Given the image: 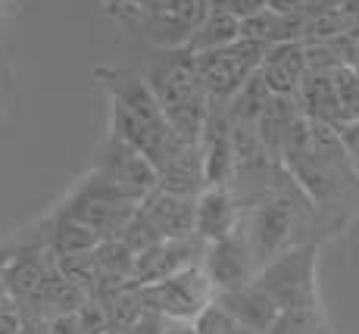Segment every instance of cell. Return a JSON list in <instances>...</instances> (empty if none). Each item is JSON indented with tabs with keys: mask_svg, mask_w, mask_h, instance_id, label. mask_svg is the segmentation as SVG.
<instances>
[{
	"mask_svg": "<svg viewBox=\"0 0 359 334\" xmlns=\"http://www.w3.org/2000/svg\"><path fill=\"white\" fill-rule=\"evenodd\" d=\"M16 334H19V331H16Z\"/></svg>",
	"mask_w": 359,
	"mask_h": 334,
	"instance_id": "38",
	"label": "cell"
},
{
	"mask_svg": "<svg viewBox=\"0 0 359 334\" xmlns=\"http://www.w3.org/2000/svg\"><path fill=\"white\" fill-rule=\"evenodd\" d=\"M156 185L172 194H184V197H197L206 187L203 178V159H200L197 144H184L169 163L156 172Z\"/></svg>",
	"mask_w": 359,
	"mask_h": 334,
	"instance_id": "20",
	"label": "cell"
},
{
	"mask_svg": "<svg viewBox=\"0 0 359 334\" xmlns=\"http://www.w3.org/2000/svg\"><path fill=\"white\" fill-rule=\"evenodd\" d=\"M337 94V109H341V125L359 119V66H337L331 72ZM337 125V128H341Z\"/></svg>",
	"mask_w": 359,
	"mask_h": 334,
	"instance_id": "26",
	"label": "cell"
},
{
	"mask_svg": "<svg viewBox=\"0 0 359 334\" xmlns=\"http://www.w3.org/2000/svg\"><path fill=\"white\" fill-rule=\"evenodd\" d=\"M241 225V206L231 187L210 185L197 194L194 200V234L206 243L234 232Z\"/></svg>",
	"mask_w": 359,
	"mask_h": 334,
	"instance_id": "14",
	"label": "cell"
},
{
	"mask_svg": "<svg viewBox=\"0 0 359 334\" xmlns=\"http://www.w3.org/2000/svg\"><path fill=\"white\" fill-rule=\"evenodd\" d=\"M303 25H306V16H300V13H278L272 6H262L259 13L241 19V38L272 47L281 44V41H300Z\"/></svg>",
	"mask_w": 359,
	"mask_h": 334,
	"instance_id": "18",
	"label": "cell"
},
{
	"mask_svg": "<svg viewBox=\"0 0 359 334\" xmlns=\"http://www.w3.org/2000/svg\"><path fill=\"white\" fill-rule=\"evenodd\" d=\"M19 325H22V319H19L16 306H6V309H0V334H16Z\"/></svg>",
	"mask_w": 359,
	"mask_h": 334,
	"instance_id": "32",
	"label": "cell"
},
{
	"mask_svg": "<svg viewBox=\"0 0 359 334\" xmlns=\"http://www.w3.org/2000/svg\"><path fill=\"white\" fill-rule=\"evenodd\" d=\"M297 213H300V206L291 197V191H272L250 210L247 225H241V228L247 234L257 269H262L272 256H278L287 247L291 232L297 225Z\"/></svg>",
	"mask_w": 359,
	"mask_h": 334,
	"instance_id": "7",
	"label": "cell"
},
{
	"mask_svg": "<svg viewBox=\"0 0 359 334\" xmlns=\"http://www.w3.org/2000/svg\"><path fill=\"white\" fill-rule=\"evenodd\" d=\"M297 103H300V113L306 119L334 125V128L341 125V109H337L331 72H303L300 88H297Z\"/></svg>",
	"mask_w": 359,
	"mask_h": 334,
	"instance_id": "19",
	"label": "cell"
},
{
	"mask_svg": "<svg viewBox=\"0 0 359 334\" xmlns=\"http://www.w3.org/2000/svg\"><path fill=\"white\" fill-rule=\"evenodd\" d=\"M85 290L75 288L72 281H66L63 275L57 272V266L44 275V281L38 284V290L25 300L22 306H16L19 312L25 316H38V319H53V316H63V312H72L85 303Z\"/></svg>",
	"mask_w": 359,
	"mask_h": 334,
	"instance_id": "16",
	"label": "cell"
},
{
	"mask_svg": "<svg viewBox=\"0 0 359 334\" xmlns=\"http://www.w3.org/2000/svg\"><path fill=\"white\" fill-rule=\"evenodd\" d=\"M47 325H50V334H85V328H81V319L79 312H63V316H53L47 319Z\"/></svg>",
	"mask_w": 359,
	"mask_h": 334,
	"instance_id": "29",
	"label": "cell"
},
{
	"mask_svg": "<svg viewBox=\"0 0 359 334\" xmlns=\"http://www.w3.org/2000/svg\"><path fill=\"white\" fill-rule=\"evenodd\" d=\"M234 38H241V19L229 10H210L203 16V22L188 34V41L182 44V51L188 53H203L212 47H225Z\"/></svg>",
	"mask_w": 359,
	"mask_h": 334,
	"instance_id": "21",
	"label": "cell"
},
{
	"mask_svg": "<svg viewBox=\"0 0 359 334\" xmlns=\"http://www.w3.org/2000/svg\"><path fill=\"white\" fill-rule=\"evenodd\" d=\"M141 300L147 309H156L165 319L194 322L200 312L216 300L210 278L200 266H188L175 275H165L160 281L141 284Z\"/></svg>",
	"mask_w": 359,
	"mask_h": 334,
	"instance_id": "6",
	"label": "cell"
},
{
	"mask_svg": "<svg viewBox=\"0 0 359 334\" xmlns=\"http://www.w3.org/2000/svg\"><path fill=\"white\" fill-rule=\"evenodd\" d=\"M119 241L126 243V247L131 250V253L137 256V253H144V250H147V247H154L156 241H163V234L156 232V228H154V222H150L147 215H144V213L135 206V213H131V215H128V222H126V225H122Z\"/></svg>",
	"mask_w": 359,
	"mask_h": 334,
	"instance_id": "27",
	"label": "cell"
},
{
	"mask_svg": "<svg viewBox=\"0 0 359 334\" xmlns=\"http://www.w3.org/2000/svg\"><path fill=\"white\" fill-rule=\"evenodd\" d=\"M216 303L222 306L231 319H238L241 325H247V328H253V331H262V334H266V328L275 322V316H278V303H275L266 290H259L253 281L244 284V288L216 294Z\"/></svg>",
	"mask_w": 359,
	"mask_h": 334,
	"instance_id": "17",
	"label": "cell"
},
{
	"mask_svg": "<svg viewBox=\"0 0 359 334\" xmlns=\"http://www.w3.org/2000/svg\"><path fill=\"white\" fill-rule=\"evenodd\" d=\"M94 256H97V288H94V294H100V290H113V288H119V284L131 281L135 253H131L119 238L100 241L97 247H94Z\"/></svg>",
	"mask_w": 359,
	"mask_h": 334,
	"instance_id": "22",
	"label": "cell"
},
{
	"mask_svg": "<svg viewBox=\"0 0 359 334\" xmlns=\"http://www.w3.org/2000/svg\"><path fill=\"white\" fill-rule=\"evenodd\" d=\"M144 79H147L150 91H154L172 131L184 144H197L200 128H203L206 116H210V97H206V88L197 75L194 53L172 47Z\"/></svg>",
	"mask_w": 359,
	"mask_h": 334,
	"instance_id": "2",
	"label": "cell"
},
{
	"mask_svg": "<svg viewBox=\"0 0 359 334\" xmlns=\"http://www.w3.org/2000/svg\"><path fill=\"white\" fill-rule=\"evenodd\" d=\"M266 4H269V0H229V4H225V10L234 13L238 19H247V16H253V13H259Z\"/></svg>",
	"mask_w": 359,
	"mask_h": 334,
	"instance_id": "31",
	"label": "cell"
},
{
	"mask_svg": "<svg viewBox=\"0 0 359 334\" xmlns=\"http://www.w3.org/2000/svg\"><path fill=\"white\" fill-rule=\"evenodd\" d=\"M253 284L266 290L278 309L316 300V250L313 247H285L278 256L257 269Z\"/></svg>",
	"mask_w": 359,
	"mask_h": 334,
	"instance_id": "5",
	"label": "cell"
},
{
	"mask_svg": "<svg viewBox=\"0 0 359 334\" xmlns=\"http://www.w3.org/2000/svg\"><path fill=\"white\" fill-rule=\"evenodd\" d=\"M135 206H137V200L131 197V194H126L119 185L109 182V178H103L100 172H94L60 213L85 222L88 228L97 232L100 241H109V238H119L122 225H126L128 215L135 213Z\"/></svg>",
	"mask_w": 359,
	"mask_h": 334,
	"instance_id": "4",
	"label": "cell"
},
{
	"mask_svg": "<svg viewBox=\"0 0 359 334\" xmlns=\"http://www.w3.org/2000/svg\"><path fill=\"white\" fill-rule=\"evenodd\" d=\"M337 135H341L344 147H347V153L353 156V163H356V169H359V119L341 125V128H337Z\"/></svg>",
	"mask_w": 359,
	"mask_h": 334,
	"instance_id": "30",
	"label": "cell"
},
{
	"mask_svg": "<svg viewBox=\"0 0 359 334\" xmlns=\"http://www.w3.org/2000/svg\"><path fill=\"white\" fill-rule=\"evenodd\" d=\"M200 269L206 272V278H210V284H212L216 294L250 284L253 275H257V262H253V253H250V243H247L244 228L238 225L234 232L206 243Z\"/></svg>",
	"mask_w": 359,
	"mask_h": 334,
	"instance_id": "8",
	"label": "cell"
},
{
	"mask_svg": "<svg viewBox=\"0 0 359 334\" xmlns=\"http://www.w3.org/2000/svg\"><path fill=\"white\" fill-rule=\"evenodd\" d=\"M103 334H109V331H103Z\"/></svg>",
	"mask_w": 359,
	"mask_h": 334,
	"instance_id": "36",
	"label": "cell"
},
{
	"mask_svg": "<svg viewBox=\"0 0 359 334\" xmlns=\"http://www.w3.org/2000/svg\"><path fill=\"white\" fill-rule=\"evenodd\" d=\"M350 32H356V38H359V25H356V29H350Z\"/></svg>",
	"mask_w": 359,
	"mask_h": 334,
	"instance_id": "35",
	"label": "cell"
},
{
	"mask_svg": "<svg viewBox=\"0 0 359 334\" xmlns=\"http://www.w3.org/2000/svg\"><path fill=\"white\" fill-rule=\"evenodd\" d=\"M337 4H341V0H337Z\"/></svg>",
	"mask_w": 359,
	"mask_h": 334,
	"instance_id": "37",
	"label": "cell"
},
{
	"mask_svg": "<svg viewBox=\"0 0 359 334\" xmlns=\"http://www.w3.org/2000/svg\"><path fill=\"white\" fill-rule=\"evenodd\" d=\"M97 172L103 178H109L113 185H119L126 194H131L135 200H141L150 187L156 185V169L150 166V159L141 150H135L126 138H119L109 128L107 141L100 147V163Z\"/></svg>",
	"mask_w": 359,
	"mask_h": 334,
	"instance_id": "9",
	"label": "cell"
},
{
	"mask_svg": "<svg viewBox=\"0 0 359 334\" xmlns=\"http://www.w3.org/2000/svg\"><path fill=\"white\" fill-rule=\"evenodd\" d=\"M200 159H203V178L206 187L222 185L231 187L234 182V144H231V122L222 107H210L203 128L197 138Z\"/></svg>",
	"mask_w": 359,
	"mask_h": 334,
	"instance_id": "11",
	"label": "cell"
},
{
	"mask_svg": "<svg viewBox=\"0 0 359 334\" xmlns=\"http://www.w3.org/2000/svg\"><path fill=\"white\" fill-rule=\"evenodd\" d=\"M266 334H331L328 322L319 309V300L309 303H297L278 309L275 322L266 328Z\"/></svg>",
	"mask_w": 359,
	"mask_h": 334,
	"instance_id": "24",
	"label": "cell"
},
{
	"mask_svg": "<svg viewBox=\"0 0 359 334\" xmlns=\"http://www.w3.org/2000/svg\"><path fill=\"white\" fill-rule=\"evenodd\" d=\"M160 334H197V331H194V322H182V319H165Z\"/></svg>",
	"mask_w": 359,
	"mask_h": 334,
	"instance_id": "33",
	"label": "cell"
},
{
	"mask_svg": "<svg viewBox=\"0 0 359 334\" xmlns=\"http://www.w3.org/2000/svg\"><path fill=\"white\" fill-rule=\"evenodd\" d=\"M194 331L197 334H262V331H253V328H247V325H241L238 319H231L216 300L194 319Z\"/></svg>",
	"mask_w": 359,
	"mask_h": 334,
	"instance_id": "28",
	"label": "cell"
},
{
	"mask_svg": "<svg viewBox=\"0 0 359 334\" xmlns=\"http://www.w3.org/2000/svg\"><path fill=\"white\" fill-rule=\"evenodd\" d=\"M10 253H13V250L0 247V272H4V262H6V260H10Z\"/></svg>",
	"mask_w": 359,
	"mask_h": 334,
	"instance_id": "34",
	"label": "cell"
},
{
	"mask_svg": "<svg viewBox=\"0 0 359 334\" xmlns=\"http://www.w3.org/2000/svg\"><path fill=\"white\" fill-rule=\"evenodd\" d=\"M47 247H50V253H79V250H94L100 243L97 232L94 228H88L85 222L72 219V215L60 213L57 219H53L50 232H47Z\"/></svg>",
	"mask_w": 359,
	"mask_h": 334,
	"instance_id": "23",
	"label": "cell"
},
{
	"mask_svg": "<svg viewBox=\"0 0 359 334\" xmlns=\"http://www.w3.org/2000/svg\"><path fill=\"white\" fill-rule=\"evenodd\" d=\"M194 200L197 197L172 194L154 185L137 200V210L154 222V228L163 238H184V234H194Z\"/></svg>",
	"mask_w": 359,
	"mask_h": 334,
	"instance_id": "13",
	"label": "cell"
},
{
	"mask_svg": "<svg viewBox=\"0 0 359 334\" xmlns=\"http://www.w3.org/2000/svg\"><path fill=\"white\" fill-rule=\"evenodd\" d=\"M266 51L269 47L259 44V41L234 38L225 47L194 53V66L206 88V97H210V107H229V100L241 91V85L259 69Z\"/></svg>",
	"mask_w": 359,
	"mask_h": 334,
	"instance_id": "3",
	"label": "cell"
},
{
	"mask_svg": "<svg viewBox=\"0 0 359 334\" xmlns=\"http://www.w3.org/2000/svg\"><path fill=\"white\" fill-rule=\"evenodd\" d=\"M97 79L113 103V131L126 138L135 150H141L160 172L184 147V141L165 122L147 79L135 69H100Z\"/></svg>",
	"mask_w": 359,
	"mask_h": 334,
	"instance_id": "1",
	"label": "cell"
},
{
	"mask_svg": "<svg viewBox=\"0 0 359 334\" xmlns=\"http://www.w3.org/2000/svg\"><path fill=\"white\" fill-rule=\"evenodd\" d=\"M303 72H306V62H303V41H281V44H272L259 62V75L272 94L297 97Z\"/></svg>",
	"mask_w": 359,
	"mask_h": 334,
	"instance_id": "15",
	"label": "cell"
},
{
	"mask_svg": "<svg viewBox=\"0 0 359 334\" xmlns=\"http://www.w3.org/2000/svg\"><path fill=\"white\" fill-rule=\"evenodd\" d=\"M53 266L75 288H81L85 294H94V288H97V256H94V250H79V253H60V256L53 253Z\"/></svg>",
	"mask_w": 359,
	"mask_h": 334,
	"instance_id": "25",
	"label": "cell"
},
{
	"mask_svg": "<svg viewBox=\"0 0 359 334\" xmlns=\"http://www.w3.org/2000/svg\"><path fill=\"white\" fill-rule=\"evenodd\" d=\"M53 269V253L47 247V241L32 243V247H19L10 253V260L4 262V290L10 294V300L16 306H22L29 297L38 290V284L44 281V275Z\"/></svg>",
	"mask_w": 359,
	"mask_h": 334,
	"instance_id": "12",
	"label": "cell"
},
{
	"mask_svg": "<svg viewBox=\"0 0 359 334\" xmlns=\"http://www.w3.org/2000/svg\"><path fill=\"white\" fill-rule=\"evenodd\" d=\"M206 241L197 234H184V238H163L154 247L135 256V269H131V281L135 284H150L160 281L165 275H175L188 266H200L203 260Z\"/></svg>",
	"mask_w": 359,
	"mask_h": 334,
	"instance_id": "10",
	"label": "cell"
}]
</instances>
